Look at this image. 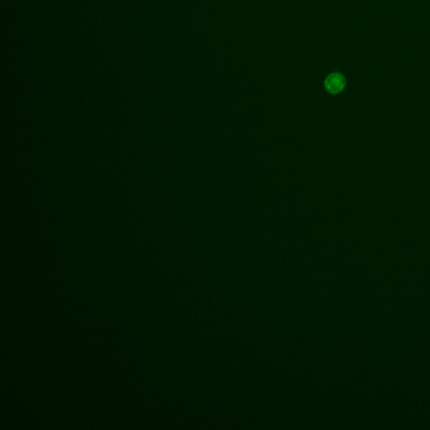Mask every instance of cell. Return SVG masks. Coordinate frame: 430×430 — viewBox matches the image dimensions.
Returning <instances> with one entry per match:
<instances>
[{"label":"cell","instance_id":"6da1fadb","mask_svg":"<svg viewBox=\"0 0 430 430\" xmlns=\"http://www.w3.org/2000/svg\"><path fill=\"white\" fill-rule=\"evenodd\" d=\"M346 78L342 73L335 72L329 74L324 81V87L331 94H338L345 89Z\"/></svg>","mask_w":430,"mask_h":430}]
</instances>
